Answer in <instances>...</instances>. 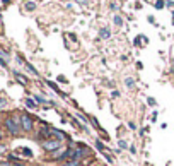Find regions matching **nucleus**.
<instances>
[{"label": "nucleus", "instance_id": "f257e3e1", "mask_svg": "<svg viewBox=\"0 0 174 166\" xmlns=\"http://www.w3.org/2000/svg\"><path fill=\"white\" fill-rule=\"evenodd\" d=\"M5 127H7V130H9L12 135L19 134V122H16L14 118H7V120H5Z\"/></svg>", "mask_w": 174, "mask_h": 166}, {"label": "nucleus", "instance_id": "f03ea898", "mask_svg": "<svg viewBox=\"0 0 174 166\" xmlns=\"http://www.w3.org/2000/svg\"><path fill=\"white\" fill-rule=\"evenodd\" d=\"M21 127L26 130V132H31V130H32V120H31V117L22 115V117H21Z\"/></svg>", "mask_w": 174, "mask_h": 166}, {"label": "nucleus", "instance_id": "7ed1b4c3", "mask_svg": "<svg viewBox=\"0 0 174 166\" xmlns=\"http://www.w3.org/2000/svg\"><path fill=\"white\" fill-rule=\"evenodd\" d=\"M43 147L46 151H56L60 147V142L58 140H46V142H43Z\"/></svg>", "mask_w": 174, "mask_h": 166}, {"label": "nucleus", "instance_id": "20e7f679", "mask_svg": "<svg viewBox=\"0 0 174 166\" xmlns=\"http://www.w3.org/2000/svg\"><path fill=\"white\" fill-rule=\"evenodd\" d=\"M99 36L102 38V39H108V38L111 36V31L108 29V27H102V29L99 31Z\"/></svg>", "mask_w": 174, "mask_h": 166}, {"label": "nucleus", "instance_id": "39448f33", "mask_svg": "<svg viewBox=\"0 0 174 166\" xmlns=\"http://www.w3.org/2000/svg\"><path fill=\"white\" fill-rule=\"evenodd\" d=\"M51 135H56L60 140L65 139V134H63V132H60V130H51Z\"/></svg>", "mask_w": 174, "mask_h": 166}, {"label": "nucleus", "instance_id": "423d86ee", "mask_svg": "<svg viewBox=\"0 0 174 166\" xmlns=\"http://www.w3.org/2000/svg\"><path fill=\"white\" fill-rule=\"evenodd\" d=\"M34 9H36L34 2H26V11H34Z\"/></svg>", "mask_w": 174, "mask_h": 166}, {"label": "nucleus", "instance_id": "0eeeda50", "mask_svg": "<svg viewBox=\"0 0 174 166\" xmlns=\"http://www.w3.org/2000/svg\"><path fill=\"white\" fill-rule=\"evenodd\" d=\"M114 24L116 26H123V19L120 16H114Z\"/></svg>", "mask_w": 174, "mask_h": 166}, {"label": "nucleus", "instance_id": "6e6552de", "mask_svg": "<svg viewBox=\"0 0 174 166\" xmlns=\"http://www.w3.org/2000/svg\"><path fill=\"white\" fill-rule=\"evenodd\" d=\"M16 77H17V79H19V80H21L22 84H26V82H27V79H26V77H24V75H21V74H19V72H16Z\"/></svg>", "mask_w": 174, "mask_h": 166}, {"label": "nucleus", "instance_id": "1a4fd4ad", "mask_svg": "<svg viewBox=\"0 0 174 166\" xmlns=\"http://www.w3.org/2000/svg\"><path fill=\"white\" fill-rule=\"evenodd\" d=\"M164 5H166V2H164V0H157V2H155V9H162Z\"/></svg>", "mask_w": 174, "mask_h": 166}, {"label": "nucleus", "instance_id": "9d476101", "mask_svg": "<svg viewBox=\"0 0 174 166\" xmlns=\"http://www.w3.org/2000/svg\"><path fill=\"white\" fill-rule=\"evenodd\" d=\"M125 84H127V87H133V84H135V82H133L132 77H128V79L125 80Z\"/></svg>", "mask_w": 174, "mask_h": 166}, {"label": "nucleus", "instance_id": "9b49d317", "mask_svg": "<svg viewBox=\"0 0 174 166\" xmlns=\"http://www.w3.org/2000/svg\"><path fill=\"white\" fill-rule=\"evenodd\" d=\"M118 146H120L121 149H127V147H128V144H127V142H125V140H121V139L118 140Z\"/></svg>", "mask_w": 174, "mask_h": 166}, {"label": "nucleus", "instance_id": "f8f14e48", "mask_svg": "<svg viewBox=\"0 0 174 166\" xmlns=\"http://www.w3.org/2000/svg\"><path fill=\"white\" fill-rule=\"evenodd\" d=\"M26 105H27L29 108H36V103L32 101V99H26Z\"/></svg>", "mask_w": 174, "mask_h": 166}, {"label": "nucleus", "instance_id": "ddd939ff", "mask_svg": "<svg viewBox=\"0 0 174 166\" xmlns=\"http://www.w3.org/2000/svg\"><path fill=\"white\" fill-rule=\"evenodd\" d=\"M96 147H97L99 151H104V146H102V142H101V140H96Z\"/></svg>", "mask_w": 174, "mask_h": 166}, {"label": "nucleus", "instance_id": "4468645a", "mask_svg": "<svg viewBox=\"0 0 174 166\" xmlns=\"http://www.w3.org/2000/svg\"><path fill=\"white\" fill-rule=\"evenodd\" d=\"M142 39H145V38H143V36H138L137 39H135V45H137V46H142Z\"/></svg>", "mask_w": 174, "mask_h": 166}, {"label": "nucleus", "instance_id": "2eb2a0df", "mask_svg": "<svg viewBox=\"0 0 174 166\" xmlns=\"http://www.w3.org/2000/svg\"><path fill=\"white\" fill-rule=\"evenodd\" d=\"M77 164H79V161H77V159H72V161H69L65 166H77Z\"/></svg>", "mask_w": 174, "mask_h": 166}, {"label": "nucleus", "instance_id": "dca6fc26", "mask_svg": "<svg viewBox=\"0 0 174 166\" xmlns=\"http://www.w3.org/2000/svg\"><path fill=\"white\" fill-rule=\"evenodd\" d=\"M36 101H38V103H46V99H44V98H41V96H36Z\"/></svg>", "mask_w": 174, "mask_h": 166}, {"label": "nucleus", "instance_id": "f3484780", "mask_svg": "<svg viewBox=\"0 0 174 166\" xmlns=\"http://www.w3.org/2000/svg\"><path fill=\"white\" fill-rule=\"evenodd\" d=\"M128 149H130V152H132V154H137V149H135V146H130Z\"/></svg>", "mask_w": 174, "mask_h": 166}, {"label": "nucleus", "instance_id": "a211bd4d", "mask_svg": "<svg viewBox=\"0 0 174 166\" xmlns=\"http://www.w3.org/2000/svg\"><path fill=\"white\" fill-rule=\"evenodd\" d=\"M128 127H130L132 130H135V129H137V125H135L133 122H128Z\"/></svg>", "mask_w": 174, "mask_h": 166}, {"label": "nucleus", "instance_id": "6ab92c4d", "mask_svg": "<svg viewBox=\"0 0 174 166\" xmlns=\"http://www.w3.org/2000/svg\"><path fill=\"white\" fill-rule=\"evenodd\" d=\"M2 154H5V147H4V146H0V156Z\"/></svg>", "mask_w": 174, "mask_h": 166}, {"label": "nucleus", "instance_id": "aec40b11", "mask_svg": "<svg viewBox=\"0 0 174 166\" xmlns=\"http://www.w3.org/2000/svg\"><path fill=\"white\" fill-rule=\"evenodd\" d=\"M75 2H77V4H82V5H85V4H87V0H75Z\"/></svg>", "mask_w": 174, "mask_h": 166}, {"label": "nucleus", "instance_id": "412c9836", "mask_svg": "<svg viewBox=\"0 0 174 166\" xmlns=\"http://www.w3.org/2000/svg\"><path fill=\"white\" fill-rule=\"evenodd\" d=\"M111 96H113V98H118V96H120V92H118V91H113V94H111Z\"/></svg>", "mask_w": 174, "mask_h": 166}, {"label": "nucleus", "instance_id": "4be33fe9", "mask_svg": "<svg viewBox=\"0 0 174 166\" xmlns=\"http://www.w3.org/2000/svg\"><path fill=\"white\" fill-rule=\"evenodd\" d=\"M0 57H2V58H7V53H4V52L0 50Z\"/></svg>", "mask_w": 174, "mask_h": 166}, {"label": "nucleus", "instance_id": "5701e85b", "mask_svg": "<svg viewBox=\"0 0 174 166\" xmlns=\"http://www.w3.org/2000/svg\"><path fill=\"white\" fill-rule=\"evenodd\" d=\"M0 166H11V164H9V163H2Z\"/></svg>", "mask_w": 174, "mask_h": 166}, {"label": "nucleus", "instance_id": "b1692460", "mask_svg": "<svg viewBox=\"0 0 174 166\" xmlns=\"http://www.w3.org/2000/svg\"><path fill=\"white\" fill-rule=\"evenodd\" d=\"M2 137H4V135H2V132H0V140H2Z\"/></svg>", "mask_w": 174, "mask_h": 166}, {"label": "nucleus", "instance_id": "393cba45", "mask_svg": "<svg viewBox=\"0 0 174 166\" xmlns=\"http://www.w3.org/2000/svg\"><path fill=\"white\" fill-rule=\"evenodd\" d=\"M17 166H22V164H17Z\"/></svg>", "mask_w": 174, "mask_h": 166}, {"label": "nucleus", "instance_id": "a878e982", "mask_svg": "<svg viewBox=\"0 0 174 166\" xmlns=\"http://www.w3.org/2000/svg\"><path fill=\"white\" fill-rule=\"evenodd\" d=\"M172 22H174V19H172Z\"/></svg>", "mask_w": 174, "mask_h": 166}]
</instances>
